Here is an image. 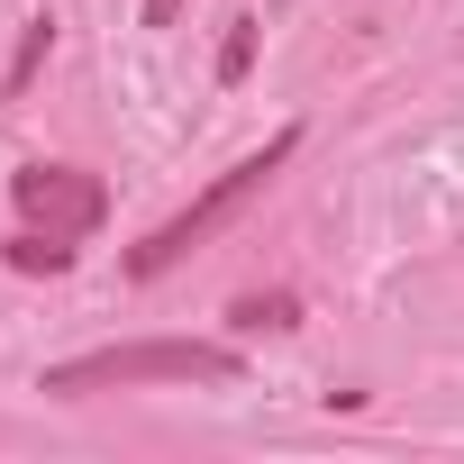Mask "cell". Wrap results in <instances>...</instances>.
I'll list each match as a JSON object with an SVG mask.
<instances>
[{"label":"cell","mask_w":464,"mask_h":464,"mask_svg":"<svg viewBox=\"0 0 464 464\" xmlns=\"http://www.w3.org/2000/svg\"><path fill=\"white\" fill-rule=\"evenodd\" d=\"M182 19V0H146V28H173Z\"/></svg>","instance_id":"obj_8"},{"label":"cell","mask_w":464,"mask_h":464,"mask_svg":"<svg viewBox=\"0 0 464 464\" xmlns=\"http://www.w3.org/2000/svg\"><path fill=\"white\" fill-rule=\"evenodd\" d=\"M128 382H237V346H209V337H128V346L46 364V392H64V401L128 392Z\"/></svg>","instance_id":"obj_2"},{"label":"cell","mask_w":464,"mask_h":464,"mask_svg":"<svg viewBox=\"0 0 464 464\" xmlns=\"http://www.w3.org/2000/svg\"><path fill=\"white\" fill-rule=\"evenodd\" d=\"M73 265V237H55V227H19L10 237V274H64Z\"/></svg>","instance_id":"obj_5"},{"label":"cell","mask_w":464,"mask_h":464,"mask_svg":"<svg viewBox=\"0 0 464 464\" xmlns=\"http://www.w3.org/2000/svg\"><path fill=\"white\" fill-rule=\"evenodd\" d=\"M292 155H301V128H274V137H265V146H256L246 164H227V173H218V182H209V191H200L191 209H173V218L155 227V237H146V246L128 256V274H137V283L173 274V265H182L191 246H209V237H218L227 218H246V200H265V182H274V173H283Z\"/></svg>","instance_id":"obj_1"},{"label":"cell","mask_w":464,"mask_h":464,"mask_svg":"<svg viewBox=\"0 0 464 464\" xmlns=\"http://www.w3.org/2000/svg\"><path fill=\"white\" fill-rule=\"evenodd\" d=\"M10 200H19L28 227H55V237H92V227L110 218V191L82 164H19L10 173Z\"/></svg>","instance_id":"obj_3"},{"label":"cell","mask_w":464,"mask_h":464,"mask_svg":"<svg viewBox=\"0 0 464 464\" xmlns=\"http://www.w3.org/2000/svg\"><path fill=\"white\" fill-rule=\"evenodd\" d=\"M46 46H55V19H28V37H19V55H10V82H0V92H10V101L28 92V73L46 64Z\"/></svg>","instance_id":"obj_6"},{"label":"cell","mask_w":464,"mask_h":464,"mask_svg":"<svg viewBox=\"0 0 464 464\" xmlns=\"http://www.w3.org/2000/svg\"><path fill=\"white\" fill-rule=\"evenodd\" d=\"M256 73V19H227V37H218V82H246Z\"/></svg>","instance_id":"obj_7"},{"label":"cell","mask_w":464,"mask_h":464,"mask_svg":"<svg viewBox=\"0 0 464 464\" xmlns=\"http://www.w3.org/2000/svg\"><path fill=\"white\" fill-rule=\"evenodd\" d=\"M227 328H237V337H265V328H274V337H283V328H301V301H292V292H246L237 310H227Z\"/></svg>","instance_id":"obj_4"}]
</instances>
